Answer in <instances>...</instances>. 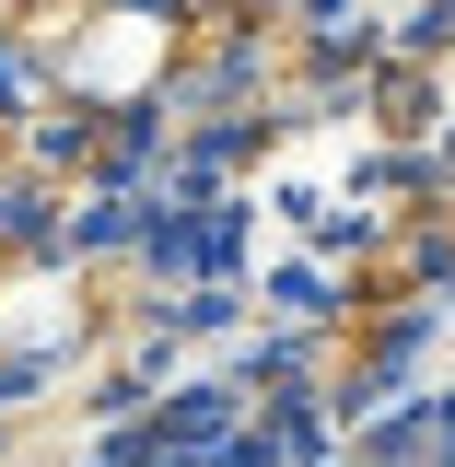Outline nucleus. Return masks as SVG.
Here are the masks:
<instances>
[]
</instances>
